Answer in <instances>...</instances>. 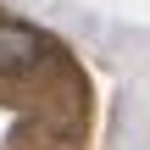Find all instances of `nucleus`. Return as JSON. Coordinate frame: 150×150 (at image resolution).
<instances>
[{"label": "nucleus", "mask_w": 150, "mask_h": 150, "mask_svg": "<svg viewBox=\"0 0 150 150\" xmlns=\"http://www.w3.org/2000/svg\"><path fill=\"white\" fill-rule=\"evenodd\" d=\"M45 61V33L28 22H0V72H28Z\"/></svg>", "instance_id": "nucleus-1"}]
</instances>
